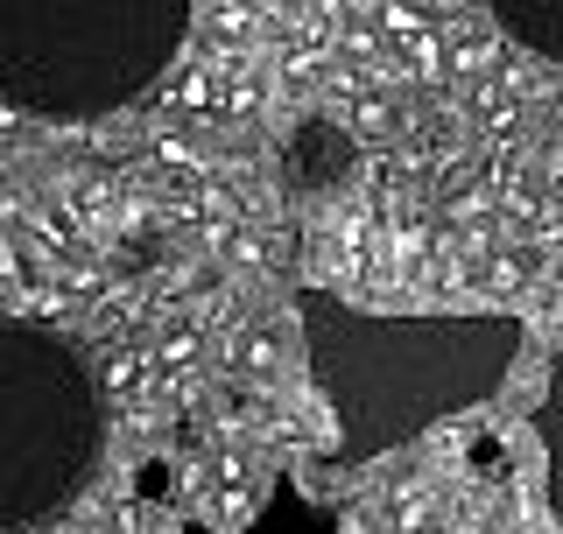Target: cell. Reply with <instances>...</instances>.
<instances>
[{
	"label": "cell",
	"instance_id": "1",
	"mask_svg": "<svg viewBox=\"0 0 563 534\" xmlns=\"http://www.w3.org/2000/svg\"><path fill=\"white\" fill-rule=\"evenodd\" d=\"M296 316H303L310 380L339 422L331 443L339 465H374L437 422L493 401L528 345V324L500 310L374 316L324 289H296Z\"/></svg>",
	"mask_w": 563,
	"mask_h": 534
},
{
	"label": "cell",
	"instance_id": "2",
	"mask_svg": "<svg viewBox=\"0 0 563 534\" xmlns=\"http://www.w3.org/2000/svg\"><path fill=\"white\" fill-rule=\"evenodd\" d=\"M198 0H0V99L43 120L134 105L176 64Z\"/></svg>",
	"mask_w": 563,
	"mask_h": 534
},
{
	"label": "cell",
	"instance_id": "3",
	"mask_svg": "<svg viewBox=\"0 0 563 534\" xmlns=\"http://www.w3.org/2000/svg\"><path fill=\"white\" fill-rule=\"evenodd\" d=\"M106 387L92 359L35 316H0V534L43 527L92 486Z\"/></svg>",
	"mask_w": 563,
	"mask_h": 534
},
{
	"label": "cell",
	"instance_id": "4",
	"mask_svg": "<svg viewBox=\"0 0 563 534\" xmlns=\"http://www.w3.org/2000/svg\"><path fill=\"white\" fill-rule=\"evenodd\" d=\"M345 169H352V141L331 127V120H303V127L289 134V148H282V176H289L296 190H310V198L339 190Z\"/></svg>",
	"mask_w": 563,
	"mask_h": 534
},
{
	"label": "cell",
	"instance_id": "5",
	"mask_svg": "<svg viewBox=\"0 0 563 534\" xmlns=\"http://www.w3.org/2000/svg\"><path fill=\"white\" fill-rule=\"evenodd\" d=\"M536 443H542V500H550V521L563 527V345L550 359V387L536 401Z\"/></svg>",
	"mask_w": 563,
	"mask_h": 534
},
{
	"label": "cell",
	"instance_id": "6",
	"mask_svg": "<svg viewBox=\"0 0 563 534\" xmlns=\"http://www.w3.org/2000/svg\"><path fill=\"white\" fill-rule=\"evenodd\" d=\"M486 14L515 35V43L536 49V57L563 64V0H486Z\"/></svg>",
	"mask_w": 563,
	"mask_h": 534
}]
</instances>
